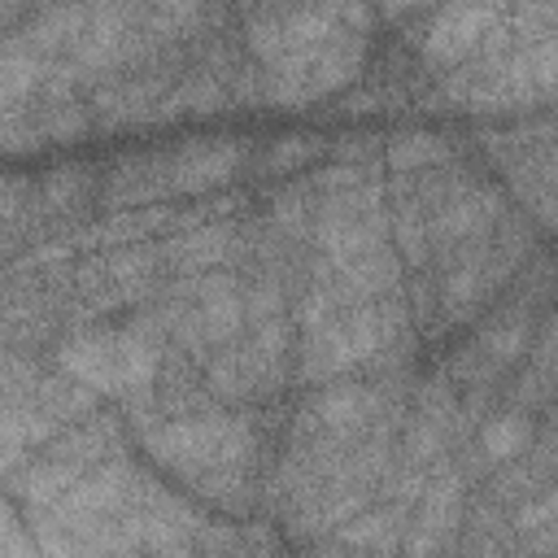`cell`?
<instances>
[{"instance_id":"cell-2","label":"cell","mask_w":558,"mask_h":558,"mask_svg":"<svg viewBox=\"0 0 558 558\" xmlns=\"http://www.w3.org/2000/svg\"><path fill=\"white\" fill-rule=\"evenodd\" d=\"M161 331L144 318L126 327H78L57 344V371L78 379L92 392L122 397L126 405H140L153 397L157 371H161Z\"/></svg>"},{"instance_id":"cell-12","label":"cell","mask_w":558,"mask_h":558,"mask_svg":"<svg viewBox=\"0 0 558 558\" xmlns=\"http://www.w3.org/2000/svg\"><path fill=\"white\" fill-rule=\"evenodd\" d=\"M170 192V153H148V157H122L109 174V183L100 187V201L109 214L118 209H144L157 205Z\"/></svg>"},{"instance_id":"cell-20","label":"cell","mask_w":558,"mask_h":558,"mask_svg":"<svg viewBox=\"0 0 558 558\" xmlns=\"http://www.w3.org/2000/svg\"><path fill=\"white\" fill-rule=\"evenodd\" d=\"M554 523H558V480L545 484L541 493H532L527 501H519V510H514V532L523 541L545 532V527H554Z\"/></svg>"},{"instance_id":"cell-5","label":"cell","mask_w":558,"mask_h":558,"mask_svg":"<svg viewBox=\"0 0 558 558\" xmlns=\"http://www.w3.org/2000/svg\"><path fill=\"white\" fill-rule=\"evenodd\" d=\"M440 92L471 109L558 96V35L510 48L501 57H471L466 65L440 74Z\"/></svg>"},{"instance_id":"cell-11","label":"cell","mask_w":558,"mask_h":558,"mask_svg":"<svg viewBox=\"0 0 558 558\" xmlns=\"http://www.w3.org/2000/svg\"><path fill=\"white\" fill-rule=\"evenodd\" d=\"M244 161V144L222 135V140H192L179 153H170V192L174 196H201L218 192L235 179Z\"/></svg>"},{"instance_id":"cell-17","label":"cell","mask_w":558,"mask_h":558,"mask_svg":"<svg viewBox=\"0 0 558 558\" xmlns=\"http://www.w3.org/2000/svg\"><path fill=\"white\" fill-rule=\"evenodd\" d=\"M384 157L397 174H423V170H436V166H449V144L432 131H397L388 144H384Z\"/></svg>"},{"instance_id":"cell-4","label":"cell","mask_w":558,"mask_h":558,"mask_svg":"<svg viewBox=\"0 0 558 558\" xmlns=\"http://www.w3.org/2000/svg\"><path fill=\"white\" fill-rule=\"evenodd\" d=\"M401 344H405V305H401V296L353 305V310H340L318 331L301 336L296 379L301 384H331V379H340L357 366L384 362Z\"/></svg>"},{"instance_id":"cell-21","label":"cell","mask_w":558,"mask_h":558,"mask_svg":"<svg viewBox=\"0 0 558 558\" xmlns=\"http://www.w3.org/2000/svg\"><path fill=\"white\" fill-rule=\"evenodd\" d=\"M310 558H375V554H357V549H318V554H310Z\"/></svg>"},{"instance_id":"cell-14","label":"cell","mask_w":558,"mask_h":558,"mask_svg":"<svg viewBox=\"0 0 558 558\" xmlns=\"http://www.w3.org/2000/svg\"><path fill=\"white\" fill-rule=\"evenodd\" d=\"M405 532H410V506L379 501V506H366L362 514H353L336 532V541L357 554H392L397 545H405Z\"/></svg>"},{"instance_id":"cell-19","label":"cell","mask_w":558,"mask_h":558,"mask_svg":"<svg viewBox=\"0 0 558 558\" xmlns=\"http://www.w3.org/2000/svg\"><path fill=\"white\" fill-rule=\"evenodd\" d=\"M318 148H323L318 135H279V140L266 148L262 170H266V174H296L301 166H310V161L318 157Z\"/></svg>"},{"instance_id":"cell-7","label":"cell","mask_w":558,"mask_h":558,"mask_svg":"<svg viewBox=\"0 0 558 558\" xmlns=\"http://www.w3.org/2000/svg\"><path fill=\"white\" fill-rule=\"evenodd\" d=\"M283 357H288V323L270 318L248 327V340H231L205 362V392L222 401H253L270 397L283 384Z\"/></svg>"},{"instance_id":"cell-13","label":"cell","mask_w":558,"mask_h":558,"mask_svg":"<svg viewBox=\"0 0 558 558\" xmlns=\"http://www.w3.org/2000/svg\"><path fill=\"white\" fill-rule=\"evenodd\" d=\"M166 248V266L179 275H209L222 270L235 253H240V231L231 222H209L196 231H174L170 240H161Z\"/></svg>"},{"instance_id":"cell-8","label":"cell","mask_w":558,"mask_h":558,"mask_svg":"<svg viewBox=\"0 0 558 558\" xmlns=\"http://www.w3.org/2000/svg\"><path fill=\"white\" fill-rule=\"evenodd\" d=\"M353 4H314V9H248L244 13V44L257 70L283 65L305 48L323 44L331 31L349 22Z\"/></svg>"},{"instance_id":"cell-3","label":"cell","mask_w":558,"mask_h":558,"mask_svg":"<svg viewBox=\"0 0 558 558\" xmlns=\"http://www.w3.org/2000/svg\"><path fill=\"white\" fill-rule=\"evenodd\" d=\"M371 22H375V13L353 4L349 22L340 31H331L323 44H314L301 57H292L283 65H270V70L253 65L248 78H240L235 100H262V105L296 109V105H310V100H323V96L349 87L357 78L362 61H366Z\"/></svg>"},{"instance_id":"cell-10","label":"cell","mask_w":558,"mask_h":558,"mask_svg":"<svg viewBox=\"0 0 558 558\" xmlns=\"http://www.w3.org/2000/svg\"><path fill=\"white\" fill-rule=\"evenodd\" d=\"M462 523V475L453 471V462H436L432 466V480L423 488V497L414 501V514H410V532H405V554L410 558H432L440 554L453 532Z\"/></svg>"},{"instance_id":"cell-18","label":"cell","mask_w":558,"mask_h":558,"mask_svg":"<svg viewBox=\"0 0 558 558\" xmlns=\"http://www.w3.org/2000/svg\"><path fill=\"white\" fill-rule=\"evenodd\" d=\"M92 192V174L87 166H57L44 183H39V201L48 214H61V209H78Z\"/></svg>"},{"instance_id":"cell-9","label":"cell","mask_w":558,"mask_h":558,"mask_svg":"<svg viewBox=\"0 0 558 558\" xmlns=\"http://www.w3.org/2000/svg\"><path fill=\"white\" fill-rule=\"evenodd\" d=\"M501 9L506 4H453V9L427 13V26H423V61L436 74H449V70L466 65L471 57H480L484 39L501 22Z\"/></svg>"},{"instance_id":"cell-15","label":"cell","mask_w":558,"mask_h":558,"mask_svg":"<svg viewBox=\"0 0 558 558\" xmlns=\"http://www.w3.org/2000/svg\"><path fill=\"white\" fill-rule=\"evenodd\" d=\"M174 227V214L161 205H144V209H118L92 227H83L78 244L83 248H126V244H144L153 231Z\"/></svg>"},{"instance_id":"cell-6","label":"cell","mask_w":558,"mask_h":558,"mask_svg":"<svg viewBox=\"0 0 558 558\" xmlns=\"http://www.w3.org/2000/svg\"><path fill=\"white\" fill-rule=\"evenodd\" d=\"M314 253L323 262H357L388 248V209L384 183L366 179L344 192H314V222H310Z\"/></svg>"},{"instance_id":"cell-1","label":"cell","mask_w":558,"mask_h":558,"mask_svg":"<svg viewBox=\"0 0 558 558\" xmlns=\"http://www.w3.org/2000/svg\"><path fill=\"white\" fill-rule=\"evenodd\" d=\"M144 453L170 471L183 488L205 497L218 510L240 514L253 497V466H257V432L253 418L205 405L187 414H153L131 410Z\"/></svg>"},{"instance_id":"cell-16","label":"cell","mask_w":558,"mask_h":558,"mask_svg":"<svg viewBox=\"0 0 558 558\" xmlns=\"http://www.w3.org/2000/svg\"><path fill=\"white\" fill-rule=\"evenodd\" d=\"M532 440H536V432H532V418L523 414V410H501V414H493L484 427H480V458L488 462V466H510L519 453H527L532 449Z\"/></svg>"}]
</instances>
